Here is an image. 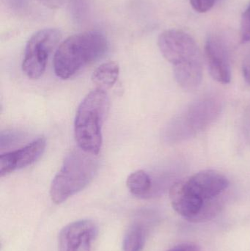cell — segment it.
I'll return each mask as SVG.
<instances>
[{"label": "cell", "instance_id": "cell-16", "mask_svg": "<svg viewBox=\"0 0 250 251\" xmlns=\"http://www.w3.org/2000/svg\"><path fill=\"white\" fill-rule=\"evenodd\" d=\"M37 1L48 8L56 9L63 4L64 0H37Z\"/></svg>", "mask_w": 250, "mask_h": 251}, {"label": "cell", "instance_id": "cell-9", "mask_svg": "<svg viewBox=\"0 0 250 251\" xmlns=\"http://www.w3.org/2000/svg\"><path fill=\"white\" fill-rule=\"evenodd\" d=\"M205 53L213 79L220 83L228 84L231 79V70L228 52L224 42L217 37L208 38Z\"/></svg>", "mask_w": 250, "mask_h": 251}, {"label": "cell", "instance_id": "cell-13", "mask_svg": "<svg viewBox=\"0 0 250 251\" xmlns=\"http://www.w3.org/2000/svg\"><path fill=\"white\" fill-rule=\"evenodd\" d=\"M241 42L242 44L250 41V4L243 13L241 21Z\"/></svg>", "mask_w": 250, "mask_h": 251}, {"label": "cell", "instance_id": "cell-14", "mask_svg": "<svg viewBox=\"0 0 250 251\" xmlns=\"http://www.w3.org/2000/svg\"><path fill=\"white\" fill-rule=\"evenodd\" d=\"M190 3L195 11L203 13L212 8L215 0H190Z\"/></svg>", "mask_w": 250, "mask_h": 251}, {"label": "cell", "instance_id": "cell-4", "mask_svg": "<svg viewBox=\"0 0 250 251\" xmlns=\"http://www.w3.org/2000/svg\"><path fill=\"white\" fill-rule=\"evenodd\" d=\"M110 108L104 90L91 91L79 104L74 122V135L79 149L98 155L102 146V126Z\"/></svg>", "mask_w": 250, "mask_h": 251}, {"label": "cell", "instance_id": "cell-6", "mask_svg": "<svg viewBox=\"0 0 250 251\" xmlns=\"http://www.w3.org/2000/svg\"><path fill=\"white\" fill-rule=\"evenodd\" d=\"M192 193L204 203L220 212L223 207V193L230 185L226 176L214 170H205L186 179Z\"/></svg>", "mask_w": 250, "mask_h": 251}, {"label": "cell", "instance_id": "cell-12", "mask_svg": "<svg viewBox=\"0 0 250 251\" xmlns=\"http://www.w3.org/2000/svg\"><path fill=\"white\" fill-rule=\"evenodd\" d=\"M146 237L145 227L141 224H134L125 234L123 251H142L146 243Z\"/></svg>", "mask_w": 250, "mask_h": 251}, {"label": "cell", "instance_id": "cell-3", "mask_svg": "<svg viewBox=\"0 0 250 251\" xmlns=\"http://www.w3.org/2000/svg\"><path fill=\"white\" fill-rule=\"evenodd\" d=\"M97 155L81 149L69 152L50 187L51 200L57 204L82 191L92 181L98 169Z\"/></svg>", "mask_w": 250, "mask_h": 251}, {"label": "cell", "instance_id": "cell-8", "mask_svg": "<svg viewBox=\"0 0 250 251\" xmlns=\"http://www.w3.org/2000/svg\"><path fill=\"white\" fill-rule=\"evenodd\" d=\"M45 145V139L41 137L22 149L0 155V176L8 175L36 162L44 153Z\"/></svg>", "mask_w": 250, "mask_h": 251}, {"label": "cell", "instance_id": "cell-2", "mask_svg": "<svg viewBox=\"0 0 250 251\" xmlns=\"http://www.w3.org/2000/svg\"><path fill=\"white\" fill-rule=\"evenodd\" d=\"M107 50V38L98 31L71 35L59 46L54 54V73L61 79H69L87 65L104 56Z\"/></svg>", "mask_w": 250, "mask_h": 251}, {"label": "cell", "instance_id": "cell-1", "mask_svg": "<svg viewBox=\"0 0 250 251\" xmlns=\"http://www.w3.org/2000/svg\"><path fill=\"white\" fill-rule=\"evenodd\" d=\"M158 46L164 58L173 65L175 78L183 89H196L202 82L201 51L192 36L179 29L164 31Z\"/></svg>", "mask_w": 250, "mask_h": 251}, {"label": "cell", "instance_id": "cell-11", "mask_svg": "<svg viewBox=\"0 0 250 251\" xmlns=\"http://www.w3.org/2000/svg\"><path fill=\"white\" fill-rule=\"evenodd\" d=\"M129 191L137 197H146L152 190V180L151 176L142 170L132 173L126 181Z\"/></svg>", "mask_w": 250, "mask_h": 251}, {"label": "cell", "instance_id": "cell-15", "mask_svg": "<svg viewBox=\"0 0 250 251\" xmlns=\"http://www.w3.org/2000/svg\"><path fill=\"white\" fill-rule=\"evenodd\" d=\"M168 251H201V248L195 243H186L175 246Z\"/></svg>", "mask_w": 250, "mask_h": 251}, {"label": "cell", "instance_id": "cell-7", "mask_svg": "<svg viewBox=\"0 0 250 251\" xmlns=\"http://www.w3.org/2000/svg\"><path fill=\"white\" fill-rule=\"evenodd\" d=\"M98 234V227L90 220L69 224L60 231L58 251H91Z\"/></svg>", "mask_w": 250, "mask_h": 251}, {"label": "cell", "instance_id": "cell-10", "mask_svg": "<svg viewBox=\"0 0 250 251\" xmlns=\"http://www.w3.org/2000/svg\"><path fill=\"white\" fill-rule=\"evenodd\" d=\"M120 68L115 62L110 61L98 66L92 75V81L98 89L112 88L118 79Z\"/></svg>", "mask_w": 250, "mask_h": 251}, {"label": "cell", "instance_id": "cell-17", "mask_svg": "<svg viewBox=\"0 0 250 251\" xmlns=\"http://www.w3.org/2000/svg\"><path fill=\"white\" fill-rule=\"evenodd\" d=\"M243 75L245 81L250 85V60L245 61L244 63Z\"/></svg>", "mask_w": 250, "mask_h": 251}, {"label": "cell", "instance_id": "cell-5", "mask_svg": "<svg viewBox=\"0 0 250 251\" xmlns=\"http://www.w3.org/2000/svg\"><path fill=\"white\" fill-rule=\"evenodd\" d=\"M61 32L54 28L41 29L28 41L22 62L25 75L32 79L41 77L48 58L61 38Z\"/></svg>", "mask_w": 250, "mask_h": 251}]
</instances>
